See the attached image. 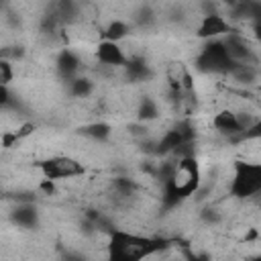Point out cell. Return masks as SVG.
Masks as SVG:
<instances>
[{
	"instance_id": "1",
	"label": "cell",
	"mask_w": 261,
	"mask_h": 261,
	"mask_svg": "<svg viewBox=\"0 0 261 261\" xmlns=\"http://www.w3.org/2000/svg\"><path fill=\"white\" fill-rule=\"evenodd\" d=\"M161 186H163L161 202L165 210H171L181 202H186L188 198H192L196 190L202 186V171L196 155L177 157V161H173L171 173L161 181Z\"/></svg>"
},
{
	"instance_id": "2",
	"label": "cell",
	"mask_w": 261,
	"mask_h": 261,
	"mask_svg": "<svg viewBox=\"0 0 261 261\" xmlns=\"http://www.w3.org/2000/svg\"><path fill=\"white\" fill-rule=\"evenodd\" d=\"M167 245L169 241L161 237H141L120 228H112L108 232V257L114 261H139Z\"/></svg>"
},
{
	"instance_id": "3",
	"label": "cell",
	"mask_w": 261,
	"mask_h": 261,
	"mask_svg": "<svg viewBox=\"0 0 261 261\" xmlns=\"http://www.w3.org/2000/svg\"><path fill=\"white\" fill-rule=\"evenodd\" d=\"M228 192L237 200H249L257 196L261 192V163L247 159L234 161Z\"/></svg>"
},
{
	"instance_id": "4",
	"label": "cell",
	"mask_w": 261,
	"mask_h": 261,
	"mask_svg": "<svg viewBox=\"0 0 261 261\" xmlns=\"http://www.w3.org/2000/svg\"><path fill=\"white\" fill-rule=\"evenodd\" d=\"M232 65H234V61L228 57L222 39H208L194 59L196 71L206 73V75H210V73L226 75Z\"/></svg>"
},
{
	"instance_id": "5",
	"label": "cell",
	"mask_w": 261,
	"mask_h": 261,
	"mask_svg": "<svg viewBox=\"0 0 261 261\" xmlns=\"http://www.w3.org/2000/svg\"><path fill=\"white\" fill-rule=\"evenodd\" d=\"M194 141H196V126L192 124L190 118H181L169 130L163 133V137L155 143L153 153L159 157H167V155H173L175 149L181 147L184 143H194Z\"/></svg>"
},
{
	"instance_id": "6",
	"label": "cell",
	"mask_w": 261,
	"mask_h": 261,
	"mask_svg": "<svg viewBox=\"0 0 261 261\" xmlns=\"http://www.w3.org/2000/svg\"><path fill=\"white\" fill-rule=\"evenodd\" d=\"M39 169L43 173V177L53 179V181H61V179H71V177H80L84 175V165L82 161L69 157V155H55L49 157L45 161L39 163Z\"/></svg>"
},
{
	"instance_id": "7",
	"label": "cell",
	"mask_w": 261,
	"mask_h": 261,
	"mask_svg": "<svg viewBox=\"0 0 261 261\" xmlns=\"http://www.w3.org/2000/svg\"><path fill=\"white\" fill-rule=\"evenodd\" d=\"M224 47H226V53L232 61H239V63H253L257 65V55H255V49L249 45V41L239 35L237 31H230L224 35L222 39Z\"/></svg>"
},
{
	"instance_id": "8",
	"label": "cell",
	"mask_w": 261,
	"mask_h": 261,
	"mask_svg": "<svg viewBox=\"0 0 261 261\" xmlns=\"http://www.w3.org/2000/svg\"><path fill=\"white\" fill-rule=\"evenodd\" d=\"M230 31H232V27H230V22L222 14H218V12H206L202 16V20L198 22V27H196V37L208 41V39L224 37Z\"/></svg>"
},
{
	"instance_id": "9",
	"label": "cell",
	"mask_w": 261,
	"mask_h": 261,
	"mask_svg": "<svg viewBox=\"0 0 261 261\" xmlns=\"http://www.w3.org/2000/svg\"><path fill=\"white\" fill-rule=\"evenodd\" d=\"M96 59H98V63H102L106 67H124L128 57L124 55V51L118 43L102 39L96 45Z\"/></svg>"
},
{
	"instance_id": "10",
	"label": "cell",
	"mask_w": 261,
	"mask_h": 261,
	"mask_svg": "<svg viewBox=\"0 0 261 261\" xmlns=\"http://www.w3.org/2000/svg\"><path fill=\"white\" fill-rule=\"evenodd\" d=\"M212 126H214L220 135L228 137L230 141H239V139H241V133H243V126H241V122H239L237 112H234V110H228V108H224V110H220V112L214 114Z\"/></svg>"
},
{
	"instance_id": "11",
	"label": "cell",
	"mask_w": 261,
	"mask_h": 261,
	"mask_svg": "<svg viewBox=\"0 0 261 261\" xmlns=\"http://www.w3.org/2000/svg\"><path fill=\"white\" fill-rule=\"evenodd\" d=\"M10 220L22 230H33L41 222L39 208L35 206V202H18L16 208L10 212Z\"/></svg>"
},
{
	"instance_id": "12",
	"label": "cell",
	"mask_w": 261,
	"mask_h": 261,
	"mask_svg": "<svg viewBox=\"0 0 261 261\" xmlns=\"http://www.w3.org/2000/svg\"><path fill=\"white\" fill-rule=\"evenodd\" d=\"M55 67H57V73H59L65 82H69L71 77L80 75L82 59H80V55H77L75 51H71V49H61V51L57 53V57H55Z\"/></svg>"
},
{
	"instance_id": "13",
	"label": "cell",
	"mask_w": 261,
	"mask_h": 261,
	"mask_svg": "<svg viewBox=\"0 0 261 261\" xmlns=\"http://www.w3.org/2000/svg\"><path fill=\"white\" fill-rule=\"evenodd\" d=\"M226 75L232 77L237 84L253 86V84H257V80H259V69H257V65H253V63H239V61H234V65L230 67V71H228Z\"/></svg>"
},
{
	"instance_id": "14",
	"label": "cell",
	"mask_w": 261,
	"mask_h": 261,
	"mask_svg": "<svg viewBox=\"0 0 261 261\" xmlns=\"http://www.w3.org/2000/svg\"><path fill=\"white\" fill-rule=\"evenodd\" d=\"M124 75L128 82L137 84V82H145L151 77V69L147 65V61L143 57H128L126 63H124Z\"/></svg>"
},
{
	"instance_id": "15",
	"label": "cell",
	"mask_w": 261,
	"mask_h": 261,
	"mask_svg": "<svg viewBox=\"0 0 261 261\" xmlns=\"http://www.w3.org/2000/svg\"><path fill=\"white\" fill-rule=\"evenodd\" d=\"M130 33V24L126 20H120V18H114L106 24V29L102 31V39L106 41H114V43H120L122 39H126Z\"/></svg>"
},
{
	"instance_id": "16",
	"label": "cell",
	"mask_w": 261,
	"mask_h": 261,
	"mask_svg": "<svg viewBox=\"0 0 261 261\" xmlns=\"http://www.w3.org/2000/svg\"><path fill=\"white\" fill-rule=\"evenodd\" d=\"M53 14L59 18V22H73L80 14V4L75 0H57L55 8H53Z\"/></svg>"
},
{
	"instance_id": "17",
	"label": "cell",
	"mask_w": 261,
	"mask_h": 261,
	"mask_svg": "<svg viewBox=\"0 0 261 261\" xmlns=\"http://www.w3.org/2000/svg\"><path fill=\"white\" fill-rule=\"evenodd\" d=\"M80 133L84 135V137H88V139H92V141H108L110 139V135H112V126L108 124V122H90V124H86V126H82L80 128Z\"/></svg>"
},
{
	"instance_id": "18",
	"label": "cell",
	"mask_w": 261,
	"mask_h": 261,
	"mask_svg": "<svg viewBox=\"0 0 261 261\" xmlns=\"http://www.w3.org/2000/svg\"><path fill=\"white\" fill-rule=\"evenodd\" d=\"M157 118H159L157 102L149 96H143L139 100V106H137V120L139 122H151V120H157Z\"/></svg>"
},
{
	"instance_id": "19",
	"label": "cell",
	"mask_w": 261,
	"mask_h": 261,
	"mask_svg": "<svg viewBox=\"0 0 261 261\" xmlns=\"http://www.w3.org/2000/svg\"><path fill=\"white\" fill-rule=\"evenodd\" d=\"M67 90L73 98H88L94 92V82L86 75H75L67 82Z\"/></svg>"
},
{
	"instance_id": "20",
	"label": "cell",
	"mask_w": 261,
	"mask_h": 261,
	"mask_svg": "<svg viewBox=\"0 0 261 261\" xmlns=\"http://www.w3.org/2000/svg\"><path fill=\"white\" fill-rule=\"evenodd\" d=\"M112 188L120 196H133L137 192V181L130 179V177H114L112 179Z\"/></svg>"
},
{
	"instance_id": "21",
	"label": "cell",
	"mask_w": 261,
	"mask_h": 261,
	"mask_svg": "<svg viewBox=\"0 0 261 261\" xmlns=\"http://www.w3.org/2000/svg\"><path fill=\"white\" fill-rule=\"evenodd\" d=\"M200 220H202L204 224H208V226H214V224H218V222L222 220V214H220V210L214 208V206H204V208L200 210Z\"/></svg>"
},
{
	"instance_id": "22",
	"label": "cell",
	"mask_w": 261,
	"mask_h": 261,
	"mask_svg": "<svg viewBox=\"0 0 261 261\" xmlns=\"http://www.w3.org/2000/svg\"><path fill=\"white\" fill-rule=\"evenodd\" d=\"M12 80H14V67H12V61L0 57V84L8 86Z\"/></svg>"
},
{
	"instance_id": "23",
	"label": "cell",
	"mask_w": 261,
	"mask_h": 261,
	"mask_svg": "<svg viewBox=\"0 0 261 261\" xmlns=\"http://www.w3.org/2000/svg\"><path fill=\"white\" fill-rule=\"evenodd\" d=\"M153 8L151 6H141L137 12H135V24H139V27H145V24H149L151 20H153Z\"/></svg>"
},
{
	"instance_id": "24",
	"label": "cell",
	"mask_w": 261,
	"mask_h": 261,
	"mask_svg": "<svg viewBox=\"0 0 261 261\" xmlns=\"http://www.w3.org/2000/svg\"><path fill=\"white\" fill-rule=\"evenodd\" d=\"M12 102H14V98H12L10 88L0 84V108H8V106H12Z\"/></svg>"
},
{
	"instance_id": "25",
	"label": "cell",
	"mask_w": 261,
	"mask_h": 261,
	"mask_svg": "<svg viewBox=\"0 0 261 261\" xmlns=\"http://www.w3.org/2000/svg\"><path fill=\"white\" fill-rule=\"evenodd\" d=\"M33 130H35V124H33V122H24L22 126H18V130H12V133H14V139H16V143H18V141H22L24 137L33 135Z\"/></svg>"
},
{
	"instance_id": "26",
	"label": "cell",
	"mask_w": 261,
	"mask_h": 261,
	"mask_svg": "<svg viewBox=\"0 0 261 261\" xmlns=\"http://www.w3.org/2000/svg\"><path fill=\"white\" fill-rule=\"evenodd\" d=\"M39 190H41L43 194L51 196V194H55V181H53V179L43 177V179H41V184H39Z\"/></svg>"
}]
</instances>
